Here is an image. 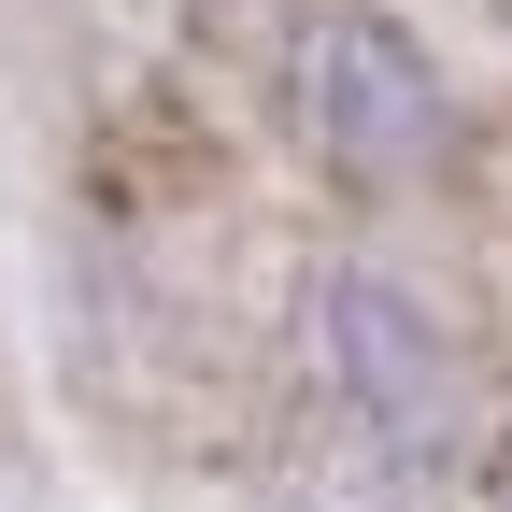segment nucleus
<instances>
[{"instance_id": "obj_1", "label": "nucleus", "mask_w": 512, "mask_h": 512, "mask_svg": "<svg viewBox=\"0 0 512 512\" xmlns=\"http://www.w3.org/2000/svg\"><path fill=\"white\" fill-rule=\"evenodd\" d=\"M313 114H328L356 157H399L413 128H427V72H413V57L384 43L370 15H342L328 43H313Z\"/></svg>"}]
</instances>
